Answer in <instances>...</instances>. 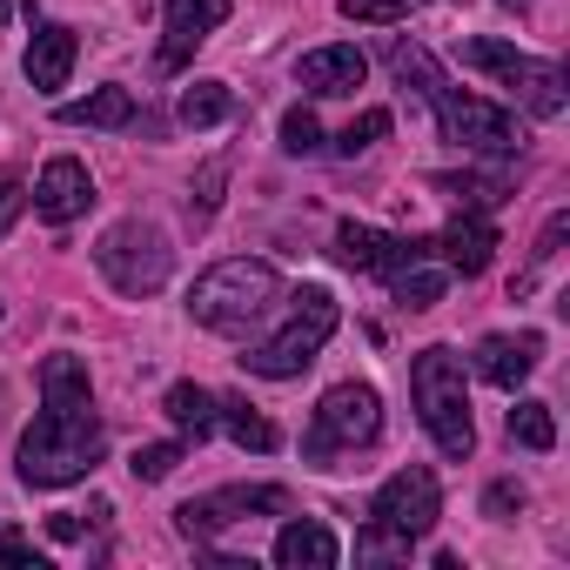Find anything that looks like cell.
<instances>
[{"instance_id": "6da1fadb", "label": "cell", "mask_w": 570, "mask_h": 570, "mask_svg": "<svg viewBox=\"0 0 570 570\" xmlns=\"http://www.w3.org/2000/svg\"><path fill=\"white\" fill-rule=\"evenodd\" d=\"M108 436L95 423V390H88V363L75 350H55L41 363V416L21 436V483L35 490H61L81 483L101 463Z\"/></svg>"}, {"instance_id": "7a4b0ae2", "label": "cell", "mask_w": 570, "mask_h": 570, "mask_svg": "<svg viewBox=\"0 0 570 570\" xmlns=\"http://www.w3.org/2000/svg\"><path fill=\"white\" fill-rule=\"evenodd\" d=\"M390 68H396V81H403V88H416V95L436 108L443 141H456V148H470V155H517V148H523L517 115H510V108H497V101H483V95L450 88V81H443V68H436L416 41H390Z\"/></svg>"}, {"instance_id": "3957f363", "label": "cell", "mask_w": 570, "mask_h": 570, "mask_svg": "<svg viewBox=\"0 0 570 570\" xmlns=\"http://www.w3.org/2000/svg\"><path fill=\"white\" fill-rule=\"evenodd\" d=\"M436 517H443L436 470L410 463V470H396V476L376 490L370 523H363V537H356V557H370V563H383V557H410V550H416V537H430V530H436Z\"/></svg>"}, {"instance_id": "277c9868", "label": "cell", "mask_w": 570, "mask_h": 570, "mask_svg": "<svg viewBox=\"0 0 570 570\" xmlns=\"http://www.w3.org/2000/svg\"><path fill=\"white\" fill-rule=\"evenodd\" d=\"M275 303H282V275L268 262H248V255L215 262L195 289H188V316L202 330H215V336H248Z\"/></svg>"}, {"instance_id": "5b68a950", "label": "cell", "mask_w": 570, "mask_h": 570, "mask_svg": "<svg viewBox=\"0 0 570 570\" xmlns=\"http://www.w3.org/2000/svg\"><path fill=\"white\" fill-rule=\"evenodd\" d=\"M336 323H343L336 296L323 289V282H309V289L289 296V323H282L268 343H255V350L242 356V370H248V376H268V383H289V376H303V370L323 356V343L336 336Z\"/></svg>"}, {"instance_id": "8992f818", "label": "cell", "mask_w": 570, "mask_h": 570, "mask_svg": "<svg viewBox=\"0 0 570 570\" xmlns=\"http://www.w3.org/2000/svg\"><path fill=\"white\" fill-rule=\"evenodd\" d=\"M410 396L423 430L436 436L443 456H470L476 450V423H470V383H463V356L456 350H423L410 363Z\"/></svg>"}, {"instance_id": "52a82bcc", "label": "cell", "mask_w": 570, "mask_h": 570, "mask_svg": "<svg viewBox=\"0 0 570 570\" xmlns=\"http://www.w3.org/2000/svg\"><path fill=\"white\" fill-rule=\"evenodd\" d=\"M95 268L108 275V289L115 296H155L161 282L175 275V248H168V235L155 228V222H141V215H128V222H115L101 242H95Z\"/></svg>"}, {"instance_id": "ba28073f", "label": "cell", "mask_w": 570, "mask_h": 570, "mask_svg": "<svg viewBox=\"0 0 570 570\" xmlns=\"http://www.w3.org/2000/svg\"><path fill=\"white\" fill-rule=\"evenodd\" d=\"M376 436H383V396L370 383H336V390H323V403L309 416L303 456L309 463H330L343 450H370Z\"/></svg>"}, {"instance_id": "9c48e42d", "label": "cell", "mask_w": 570, "mask_h": 570, "mask_svg": "<svg viewBox=\"0 0 570 570\" xmlns=\"http://www.w3.org/2000/svg\"><path fill=\"white\" fill-rule=\"evenodd\" d=\"M463 68L497 75L537 121H557V115H563V68H557V61H537V55H523V48L483 35V41H463Z\"/></svg>"}, {"instance_id": "30bf717a", "label": "cell", "mask_w": 570, "mask_h": 570, "mask_svg": "<svg viewBox=\"0 0 570 570\" xmlns=\"http://www.w3.org/2000/svg\"><path fill=\"white\" fill-rule=\"evenodd\" d=\"M248 517H289V490H282V483H228V490L188 497L175 510V530L181 537H215V530L248 523Z\"/></svg>"}, {"instance_id": "8fae6325", "label": "cell", "mask_w": 570, "mask_h": 570, "mask_svg": "<svg viewBox=\"0 0 570 570\" xmlns=\"http://www.w3.org/2000/svg\"><path fill=\"white\" fill-rule=\"evenodd\" d=\"M336 255H343L350 268L390 282V275H403L410 262H423L430 242H416V235H390V228H370V222H343V228H336Z\"/></svg>"}, {"instance_id": "7c38bea8", "label": "cell", "mask_w": 570, "mask_h": 570, "mask_svg": "<svg viewBox=\"0 0 570 570\" xmlns=\"http://www.w3.org/2000/svg\"><path fill=\"white\" fill-rule=\"evenodd\" d=\"M88 208H95V175H88L75 155H55V161L41 168V181H35V215L55 222V228H68V222H81Z\"/></svg>"}, {"instance_id": "4fadbf2b", "label": "cell", "mask_w": 570, "mask_h": 570, "mask_svg": "<svg viewBox=\"0 0 570 570\" xmlns=\"http://www.w3.org/2000/svg\"><path fill=\"white\" fill-rule=\"evenodd\" d=\"M222 21H228V0H168V41H161L155 68H161V75H181V68L195 61V48H202Z\"/></svg>"}, {"instance_id": "5bb4252c", "label": "cell", "mask_w": 570, "mask_h": 570, "mask_svg": "<svg viewBox=\"0 0 570 570\" xmlns=\"http://www.w3.org/2000/svg\"><path fill=\"white\" fill-rule=\"evenodd\" d=\"M363 75H370L363 48H316V55H303V61H296V81H303L309 95H323V101L356 95V88H363Z\"/></svg>"}, {"instance_id": "9a60e30c", "label": "cell", "mask_w": 570, "mask_h": 570, "mask_svg": "<svg viewBox=\"0 0 570 570\" xmlns=\"http://www.w3.org/2000/svg\"><path fill=\"white\" fill-rule=\"evenodd\" d=\"M430 255H443L450 275H483L490 255H497V228H490L483 215H456V222L430 242Z\"/></svg>"}, {"instance_id": "2e32d148", "label": "cell", "mask_w": 570, "mask_h": 570, "mask_svg": "<svg viewBox=\"0 0 570 570\" xmlns=\"http://www.w3.org/2000/svg\"><path fill=\"white\" fill-rule=\"evenodd\" d=\"M336 557H343V543L316 517H289V523H282V537H275V563L282 570H330Z\"/></svg>"}, {"instance_id": "e0dca14e", "label": "cell", "mask_w": 570, "mask_h": 570, "mask_svg": "<svg viewBox=\"0 0 570 570\" xmlns=\"http://www.w3.org/2000/svg\"><path fill=\"white\" fill-rule=\"evenodd\" d=\"M21 68H28V81H35L41 95H55V88H68V75H75V28H61V21H48V28H35V41H28V55H21Z\"/></svg>"}, {"instance_id": "ac0fdd59", "label": "cell", "mask_w": 570, "mask_h": 570, "mask_svg": "<svg viewBox=\"0 0 570 570\" xmlns=\"http://www.w3.org/2000/svg\"><path fill=\"white\" fill-rule=\"evenodd\" d=\"M537 356H543V336H483V343H476L483 383H497V390H510V396H517V383L537 370Z\"/></svg>"}, {"instance_id": "d6986e66", "label": "cell", "mask_w": 570, "mask_h": 570, "mask_svg": "<svg viewBox=\"0 0 570 570\" xmlns=\"http://www.w3.org/2000/svg\"><path fill=\"white\" fill-rule=\"evenodd\" d=\"M55 115H61V128H128L135 121V95L128 88H95L88 101H61Z\"/></svg>"}, {"instance_id": "ffe728a7", "label": "cell", "mask_w": 570, "mask_h": 570, "mask_svg": "<svg viewBox=\"0 0 570 570\" xmlns=\"http://www.w3.org/2000/svg\"><path fill=\"white\" fill-rule=\"evenodd\" d=\"M161 410H168V423H175L181 436H195V443H202V436H215V416H222V410H215V396H208L202 383H168Z\"/></svg>"}, {"instance_id": "44dd1931", "label": "cell", "mask_w": 570, "mask_h": 570, "mask_svg": "<svg viewBox=\"0 0 570 570\" xmlns=\"http://www.w3.org/2000/svg\"><path fill=\"white\" fill-rule=\"evenodd\" d=\"M215 410H222L215 423H222V430H228V436H235L242 450H255V456H268V450L282 443V436H275V423H268V416H262V410H255L248 396H215Z\"/></svg>"}, {"instance_id": "7402d4cb", "label": "cell", "mask_w": 570, "mask_h": 570, "mask_svg": "<svg viewBox=\"0 0 570 570\" xmlns=\"http://www.w3.org/2000/svg\"><path fill=\"white\" fill-rule=\"evenodd\" d=\"M390 289H396L403 309H436L443 289H450V268H430V255H423V262H410L403 275H390Z\"/></svg>"}, {"instance_id": "603a6c76", "label": "cell", "mask_w": 570, "mask_h": 570, "mask_svg": "<svg viewBox=\"0 0 570 570\" xmlns=\"http://www.w3.org/2000/svg\"><path fill=\"white\" fill-rule=\"evenodd\" d=\"M436 188H443L463 215H483V208L510 202V181H503V175H436Z\"/></svg>"}, {"instance_id": "cb8c5ba5", "label": "cell", "mask_w": 570, "mask_h": 570, "mask_svg": "<svg viewBox=\"0 0 570 570\" xmlns=\"http://www.w3.org/2000/svg\"><path fill=\"white\" fill-rule=\"evenodd\" d=\"M228 115H235L228 81H195V88L181 95V121H188V128H215V121H228Z\"/></svg>"}, {"instance_id": "d4e9b609", "label": "cell", "mask_w": 570, "mask_h": 570, "mask_svg": "<svg viewBox=\"0 0 570 570\" xmlns=\"http://www.w3.org/2000/svg\"><path fill=\"white\" fill-rule=\"evenodd\" d=\"M510 443H523V450H557L550 403H517V410H510Z\"/></svg>"}, {"instance_id": "484cf974", "label": "cell", "mask_w": 570, "mask_h": 570, "mask_svg": "<svg viewBox=\"0 0 570 570\" xmlns=\"http://www.w3.org/2000/svg\"><path fill=\"white\" fill-rule=\"evenodd\" d=\"M416 8H430V0H343V21H356V28H390V21H403V14H416Z\"/></svg>"}, {"instance_id": "4316f807", "label": "cell", "mask_w": 570, "mask_h": 570, "mask_svg": "<svg viewBox=\"0 0 570 570\" xmlns=\"http://www.w3.org/2000/svg\"><path fill=\"white\" fill-rule=\"evenodd\" d=\"M383 135H390V108H363V115L336 135V155H363V148L383 141Z\"/></svg>"}, {"instance_id": "83f0119b", "label": "cell", "mask_w": 570, "mask_h": 570, "mask_svg": "<svg viewBox=\"0 0 570 570\" xmlns=\"http://www.w3.org/2000/svg\"><path fill=\"white\" fill-rule=\"evenodd\" d=\"M175 463H181V443H141V450L128 456L135 483H161V476H175Z\"/></svg>"}, {"instance_id": "f1b7e54d", "label": "cell", "mask_w": 570, "mask_h": 570, "mask_svg": "<svg viewBox=\"0 0 570 570\" xmlns=\"http://www.w3.org/2000/svg\"><path fill=\"white\" fill-rule=\"evenodd\" d=\"M282 148H289V155H316L323 148V121L309 108H289V115H282Z\"/></svg>"}, {"instance_id": "f546056e", "label": "cell", "mask_w": 570, "mask_h": 570, "mask_svg": "<svg viewBox=\"0 0 570 570\" xmlns=\"http://www.w3.org/2000/svg\"><path fill=\"white\" fill-rule=\"evenodd\" d=\"M222 181H228V161H208L202 181H195V222H208L222 208Z\"/></svg>"}, {"instance_id": "4dcf8cb0", "label": "cell", "mask_w": 570, "mask_h": 570, "mask_svg": "<svg viewBox=\"0 0 570 570\" xmlns=\"http://www.w3.org/2000/svg\"><path fill=\"white\" fill-rule=\"evenodd\" d=\"M523 503H530V497H523V483H510V476H503V483H490V490H483V510H490V517H517V510H523Z\"/></svg>"}, {"instance_id": "1f68e13d", "label": "cell", "mask_w": 570, "mask_h": 570, "mask_svg": "<svg viewBox=\"0 0 570 570\" xmlns=\"http://www.w3.org/2000/svg\"><path fill=\"white\" fill-rule=\"evenodd\" d=\"M28 208V195H21V175L14 168H0V235H8L14 228V215Z\"/></svg>"}, {"instance_id": "d6a6232c", "label": "cell", "mask_w": 570, "mask_h": 570, "mask_svg": "<svg viewBox=\"0 0 570 570\" xmlns=\"http://www.w3.org/2000/svg\"><path fill=\"white\" fill-rule=\"evenodd\" d=\"M0 563H14V570H41L35 543H28V537H14V530H0Z\"/></svg>"}, {"instance_id": "836d02e7", "label": "cell", "mask_w": 570, "mask_h": 570, "mask_svg": "<svg viewBox=\"0 0 570 570\" xmlns=\"http://www.w3.org/2000/svg\"><path fill=\"white\" fill-rule=\"evenodd\" d=\"M563 228H570V215H550V222H543V235H537V262H550V255H557Z\"/></svg>"}, {"instance_id": "e575fe53", "label": "cell", "mask_w": 570, "mask_h": 570, "mask_svg": "<svg viewBox=\"0 0 570 570\" xmlns=\"http://www.w3.org/2000/svg\"><path fill=\"white\" fill-rule=\"evenodd\" d=\"M0 416H8V383H0Z\"/></svg>"}, {"instance_id": "d590c367", "label": "cell", "mask_w": 570, "mask_h": 570, "mask_svg": "<svg viewBox=\"0 0 570 570\" xmlns=\"http://www.w3.org/2000/svg\"><path fill=\"white\" fill-rule=\"evenodd\" d=\"M503 8H530V0H503Z\"/></svg>"}, {"instance_id": "8d00e7d4", "label": "cell", "mask_w": 570, "mask_h": 570, "mask_svg": "<svg viewBox=\"0 0 570 570\" xmlns=\"http://www.w3.org/2000/svg\"><path fill=\"white\" fill-rule=\"evenodd\" d=\"M0 21H8V0H0Z\"/></svg>"}]
</instances>
